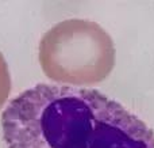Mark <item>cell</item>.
<instances>
[{
  "label": "cell",
  "mask_w": 154,
  "mask_h": 148,
  "mask_svg": "<svg viewBox=\"0 0 154 148\" xmlns=\"http://www.w3.org/2000/svg\"><path fill=\"white\" fill-rule=\"evenodd\" d=\"M5 148H154V132L99 90L38 83L2 114Z\"/></svg>",
  "instance_id": "cell-1"
},
{
  "label": "cell",
  "mask_w": 154,
  "mask_h": 148,
  "mask_svg": "<svg viewBox=\"0 0 154 148\" xmlns=\"http://www.w3.org/2000/svg\"><path fill=\"white\" fill-rule=\"evenodd\" d=\"M39 64L45 75L57 83L76 87L97 84L114 69V41L96 22L66 19L41 38Z\"/></svg>",
  "instance_id": "cell-2"
},
{
  "label": "cell",
  "mask_w": 154,
  "mask_h": 148,
  "mask_svg": "<svg viewBox=\"0 0 154 148\" xmlns=\"http://www.w3.org/2000/svg\"><path fill=\"white\" fill-rule=\"evenodd\" d=\"M11 92V76L4 56L0 52V109L8 99Z\"/></svg>",
  "instance_id": "cell-3"
}]
</instances>
